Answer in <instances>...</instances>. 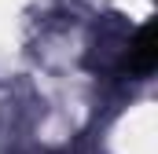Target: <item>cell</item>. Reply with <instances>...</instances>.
<instances>
[{"label":"cell","mask_w":158,"mask_h":154,"mask_svg":"<svg viewBox=\"0 0 158 154\" xmlns=\"http://www.w3.org/2000/svg\"><path fill=\"white\" fill-rule=\"evenodd\" d=\"M129 66H132L136 74H147V70L155 66V30H151V26H143V30L136 33V44L129 48Z\"/></svg>","instance_id":"1"}]
</instances>
